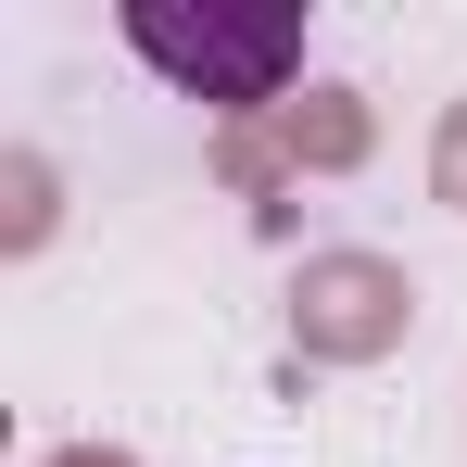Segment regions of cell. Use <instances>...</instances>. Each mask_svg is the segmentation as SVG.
<instances>
[{
  "label": "cell",
  "mask_w": 467,
  "mask_h": 467,
  "mask_svg": "<svg viewBox=\"0 0 467 467\" xmlns=\"http://www.w3.org/2000/svg\"><path fill=\"white\" fill-rule=\"evenodd\" d=\"M127 51L190 101H278L304 77L291 0H127Z\"/></svg>",
  "instance_id": "cell-1"
}]
</instances>
